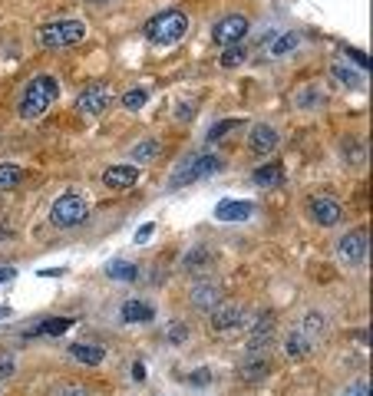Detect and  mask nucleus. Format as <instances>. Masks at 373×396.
<instances>
[{"label":"nucleus","instance_id":"nucleus-1","mask_svg":"<svg viewBox=\"0 0 373 396\" xmlns=\"http://www.w3.org/2000/svg\"><path fill=\"white\" fill-rule=\"evenodd\" d=\"M56 99H60V83H56V76L37 73L30 83L23 86L17 113H20V119H37V116H44Z\"/></svg>","mask_w":373,"mask_h":396},{"label":"nucleus","instance_id":"nucleus-2","mask_svg":"<svg viewBox=\"0 0 373 396\" xmlns=\"http://www.w3.org/2000/svg\"><path fill=\"white\" fill-rule=\"evenodd\" d=\"M185 33H188L185 11H162L145 23V37H149L155 46H172V43H178Z\"/></svg>","mask_w":373,"mask_h":396},{"label":"nucleus","instance_id":"nucleus-3","mask_svg":"<svg viewBox=\"0 0 373 396\" xmlns=\"http://www.w3.org/2000/svg\"><path fill=\"white\" fill-rule=\"evenodd\" d=\"M86 37V23L83 20H53L44 23L37 30V43L44 50H66V46H77Z\"/></svg>","mask_w":373,"mask_h":396},{"label":"nucleus","instance_id":"nucleus-4","mask_svg":"<svg viewBox=\"0 0 373 396\" xmlns=\"http://www.w3.org/2000/svg\"><path fill=\"white\" fill-rule=\"evenodd\" d=\"M218 169H221V162L215 155H209V152H192L169 175V189H185V185L198 182V179H205V175H211V172H218Z\"/></svg>","mask_w":373,"mask_h":396},{"label":"nucleus","instance_id":"nucleus-5","mask_svg":"<svg viewBox=\"0 0 373 396\" xmlns=\"http://www.w3.org/2000/svg\"><path fill=\"white\" fill-rule=\"evenodd\" d=\"M89 218V202L79 192H66L50 205V222L56 228H77Z\"/></svg>","mask_w":373,"mask_h":396},{"label":"nucleus","instance_id":"nucleus-6","mask_svg":"<svg viewBox=\"0 0 373 396\" xmlns=\"http://www.w3.org/2000/svg\"><path fill=\"white\" fill-rule=\"evenodd\" d=\"M244 321H248V311H244V304H238V300H218L209 311L211 331H218V333L235 331V327H242Z\"/></svg>","mask_w":373,"mask_h":396},{"label":"nucleus","instance_id":"nucleus-7","mask_svg":"<svg viewBox=\"0 0 373 396\" xmlns=\"http://www.w3.org/2000/svg\"><path fill=\"white\" fill-rule=\"evenodd\" d=\"M367 248H370V241H367V228H353L351 235L337 245V257H341L347 268H357V264L367 261Z\"/></svg>","mask_w":373,"mask_h":396},{"label":"nucleus","instance_id":"nucleus-8","mask_svg":"<svg viewBox=\"0 0 373 396\" xmlns=\"http://www.w3.org/2000/svg\"><path fill=\"white\" fill-rule=\"evenodd\" d=\"M308 212H310V222L320 225V228H334L343 218L341 202L330 198V195H314V198L308 202Z\"/></svg>","mask_w":373,"mask_h":396},{"label":"nucleus","instance_id":"nucleus-9","mask_svg":"<svg viewBox=\"0 0 373 396\" xmlns=\"http://www.w3.org/2000/svg\"><path fill=\"white\" fill-rule=\"evenodd\" d=\"M244 33H248V20H244L242 13H231V17H221L211 27V40L218 43V46H235V43L244 40Z\"/></svg>","mask_w":373,"mask_h":396},{"label":"nucleus","instance_id":"nucleus-10","mask_svg":"<svg viewBox=\"0 0 373 396\" xmlns=\"http://www.w3.org/2000/svg\"><path fill=\"white\" fill-rule=\"evenodd\" d=\"M277 149V129L268 126V122H254L251 132H248V152L264 159V155H271Z\"/></svg>","mask_w":373,"mask_h":396},{"label":"nucleus","instance_id":"nucleus-11","mask_svg":"<svg viewBox=\"0 0 373 396\" xmlns=\"http://www.w3.org/2000/svg\"><path fill=\"white\" fill-rule=\"evenodd\" d=\"M275 333H277L275 314H261V317H258V324H254L251 337H248V354H264V350L275 343Z\"/></svg>","mask_w":373,"mask_h":396},{"label":"nucleus","instance_id":"nucleus-12","mask_svg":"<svg viewBox=\"0 0 373 396\" xmlns=\"http://www.w3.org/2000/svg\"><path fill=\"white\" fill-rule=\"evenodd\" d=\"M136 182H139V169L136 165H110V169L103 172V185L110 192H126Z\"/></svg>","mask_w":373,"mask_h":396},{"label":"nucleus","instance_id":"nucleus-13","mask_svg":"<svg viewBox=\"0 0 373 396\" xmlns=\"http://www.w3.org/2000/svg\"><path fill=\"white\" fill-rule=\"evenodd\" d=\"M106 106H110V89L106 86H89L77 96V109L83 116H99Z\"/></svg>","mask_w":373,"mask_h":396},{"label":"nucleus","instance_id":"nucleus-14","mask_svg":"<svg viewBox=\"0 0 373 396\" xmlns=\"http://www.w3.org/2000/svg\"><path fill=\"white\" fill-rule=\"evenodd\" d=\"M254 215V205L248 198H225L215 205V218L218 222H248Z\"/></svg>","mask_w":373,"mask_h":396},{"label":"nucleus","instance_id":"nucleus-15","mask_svg":"<svg viewBox=\"0 0 373 396\" xmlns=\"http://www.w3.org/2000/svg\"><path fill=\"white\" fill-rule=\"evenodd\" d=\"M152 317H155V307L149 304V300H139V298L122 300L119 321H126V324H145V321H152Z\"/></svg>","mask_w":373,"mask_h":396},{"label":"nucleus","instance_id":"nucleus-16","mask_svg":"<svg viewBox=\"0 0 373 396\" xmlns=\"http://www.w3.org/2000/svg\"><path fill=\"white\" fill-rule=\"evenodd\" d=\"M70 327H73V317H46V321L27 327L23 337H27V340H30V337H60V333H66Z\"/></svg>","mask_w":373,"mask_h":396},{"label":"nucleus","instance_id":"nucleus-17","mask_svg":"<svg viewBox=\"0 0 373 396\" xmlns=\"http://www.w3.org/2000/svg\"><path fill=\"white\" fill-rule=\"evenodd\" d=\"M218 300H221V288L211 284V281H198L195 288H192V307L195 311H211Z\"/></svg>","mask_w":373,"mask_h":396},{"label":"nucleus","instance_id":"nucleus-18","mask_svg":"<svg viewBox=\"0 0 373 396\" xmlns=\"http://www.w3.org/2000/svg\"><path fill=\"white\" fill-rule=\"evenodd\" d=\"M251 182L258 185V189H275V185L284 182V165H281V162H264V165L254 169Z\"/></svg>","mask_w":373,"mask_h":396},{"label":"nucleus","instance_id":"nucleus-19","mask_svg":"<svg viewBox=\"0 0 373 396\" xmlns=\"http://www.w3.org/2000/svg\"><path fill=\"white\" fill-rule=\"evenodd\" d=\"M66 350H70V357L79 360L83 366H99L103 360H106V350H103L99 343H70Z\"/></svg>","mask_w":373,"mask_h":396},{"label":"nucleus","instance_id":"nucleus-20","mask_svg":"<svg viewBox=\"0 0 373 396\" xmlns=\"http://www.w3.org/2000/svg\"><path fill=\"white\" fill-rule=\"evenodd\" d=\"M268 370H271L268 357L251 354L248 360H244V366H242V380H244V383H258V380H264V376H268Z\"/></svg>","mask_w":373,"mask_h":396},{"label":"nucleus","instance_id":"nucleus-21","mask_svg":"<svg viewBox=\"0 0 373 396\" xmlns=\"http://www.w3.org/2000/svg\"><path fill=\"white\" fill-rule=\"evenodd\" d=\"M294 331H297V333H304V337H308L310 343H318L320 337H324V331H327V324H324V314H308V317L297 324Z\"/></svg>","mask_w":373,"mask_h":396},{"label":"nucleus","instance_id":"nucleus-22","mask_svg":"<svg viewBox=\"0 0 373 396\" xmlns=\"http://www.w3.org/2000/svg\"><path fill=\"white\" fill-rule=\"evenodd\" d=\"M314 350V343L304 337V333H297V331H291L284 337V357H291V360H297V357H304V354H310Z\"/></svg>","mask_w":373,"mask_h":396},{"label":"nucleus","instance_id":"nucleus-23","mask_svg":"<svg viewBox=\"0 0 373 396\" xmlns=\"http://www.w3.org/2000/svg\"><path fill=\"white\" fill-rule=\"evenodd\" d=\"M159 155H162V142L159 139H143L139 146H132V152H129V159H136V162H152Z\"/></svg>","mask_w":373,"mask_h":396},{"label":"nucleus","instance_id":"nucleus-24","mask_svg":"<svg viewBox=\"0 0 373 396\" xmlns=\"http://www.w3.org/2000/svg\"><path fill=\"white\" fill-rule=\"evenodd\" d=\"M301 46V33H284V37H277L275 46H271V56H277V60H284V56H291Z\"/></svg>","mask_w":373,"mask_h":396},{"label":"nucleus","instance_id":"nucleus-25","mask_svg":"<svg viewBox=\"0 0 373 396\" xmlns=\"http://www.w3.org/2000/svg\"><path fill=\"white\" fill-rule=\"evenodd\" d=\"M106 274H110L112 281H136L139 278V268H136L132 261H110V264H106Z\"/></svg>","mask_w":373,"mask_h":396},{"label":"nucleus","instance_id":"nucleus-26","mask_svg":"<svg viewBox=\"0 0 373 396\" xmlns=\"http://www.w3.org/2000/svg\"><path fill=\"white\" fill-rule=\"evenodd\" d=\"M23 182V169H17V165H0V189H17V185Z\"/></svg>","mask_w":373,"mask_h":396},{"label":"nucleus","instance_id":"nucleus-27","mask_svg":"<svg viewBox=\"0 0 373 396\" xmlns=\"http://www.w3.org/2000/svg\"><path fill=\"white\" fill-rule=\"evenodd\" d=\"M248 60V50H244L242 43H235V46H225V53H221V66L225 70H231V66H238Z\"/></svg>","mask_w":373,"mask_h":396},{"label":"nucleus","instance_id":"nucleus-28","mask_svg":"<svg viewBox=\"0 0 373 396\" xmlns=\"http://www.w3.org/2000/svg\"><path fill=\"white\" fill-rule=\"evenodd\" d=\"M238 126H244V119H221V122H215L211 126V132H209V142H218V139H225L231 129H238Z\"/></svg>","mask_w":373,"mask_h":396},{"label":"nucleus","instance_id":"nucleus-29","mask_svg":"<svg viewBox=\"0 0 373 396\" xmlns=\"http://www.w3.org/2000/svg\"><path fill=\"white\" fill-rule=\"evenodd\" d=\"M209 261H211L209 251H205V248H195V251L185 257V271H205L209 268Z\"/></svg>","mask_w":373,"mask_h":396},{"label":"nucleus","instance_id":"nucleus-30","mask_svg":"<svg viewBox=\"0 0 373 396\" xmlns=\"http://www.w3.org/2000/svg\"><path fill=\"white\" fill-rule=\"evenodd\" d=\"M145 89H126V93H122V106L126 109H132V113H139V109L145 106Z\"/></svg>","mask_w":373,"mask_h":396},{"label":"nucleus","instance_id":"nucleus-31","mask_svg":"<svg viewBox=\"0 0 373 396\" xmlns=\"http://www.w3.org/2000/svg\"><path fill=\"white\" fill-rule=\"evenodd\" d=\"M165 340L169 343H185L188 340V324H182V321H176V324H169V331H165Z\"/></svg>","mask_w":373,"mask_h":396},{"label":"nucleus","instance_id":"nucleus-32","mask_svg":"<svg viewBox=\"0 0 373 396\" xmlns=\"http://www.w3.org/2000/svg\"><path fill=\"white\" fill-rule=\"evenodd\" d=\"M330 76H334V83H341V86H351V89H357V73H351V70H343V66H334L330 70Z\"/></svg>","mask_w":373,"mask_h":396},{"label":"nucleus","instance_id":"nucleus-33","mask_svg":"<svg viewBox=\"0 0 373 396\" xmlns=\"http://www.w3.org/2000/svg\"><path fill=\"white\" fill-rule=\"evenodd\" d=\"M13 370H17V360L11 354H0V380H11Z\"/></svg>","mask_w":373,"mask_h":396},{"label":"nucleus","instance_id":"nucleus-34","mask_svg":"<svg viewBox=\"0 0 373 396\" xmlns=\"http://www.w3.org/2000/svg\"><path fill=\"white\" fill-rule=\"evenodd\" d=\"M343 396H370V380H357L353 386H347Z\"/></svg>","mask_w":373,"mask_h":396},{"label":"nucleus","instance_id":"nucleus-35","mask_svg":"<svg viewBox=\"0 0 373 396\" xmlns=\"http://www.w3.org/2000/svg\"><path fill=\"white\" fill-rule=\"evenodd\" d=\"M347 53H351V60H353L357 66H363V73L370 70V56L363 53V50H353V46H347Z\"/></svg>","mask_w":373,"mask_h":396},{"label":"nucleus","instance_id":"nucleus-36","mask_svg":"<svg viewBox=\"0 0 373 396\" xmlns=\"http://www.w3.org/2000/svg\"><path fill=\"white\" fill-rule=\"evenodd\" d=\"M152 235H155V225H152V222H145V225L136 231V245H145V241H149Z\"/></svg>","mask_w":373,"mask_h":396},{"label":"nucleus","instance_id":"nucleus-37","mask_svg":"<svg viewBox=\"0 0 373 396\" xmlns=\"http://www.w3.org/2000/svg\"><path fill=\"white\" fill-rule=\"evenodd\" d=\"M209 380H211V373H209V370H198V373H192V376H188V383H192V386H202V383H209Z\"/></svg>","mask_w":373,"mask_h":396},{"label":"nucleus","instance_id":"nucleus-38","mask_svg":"<svg viewBox=\"0 0 373 396\" xmlns=\"http://www.w3.org/2000/svg\"><path fill=\"white\" fill-rule=\"evenodd\" d=\"M132 380H139V383L145 380V366L143 364H132Z\"/></svg>","mask_w":373,"mask_h":396},{"label":"nucleus","instance_id":"nucleus-39","mask_svg":"<svg viewBox=\"0 0 373 396\" xmlns=\"http://www.w3.org/2000/svg\"><path fill=\"white\" fill-rule=\"evenodd\" d=\"M13 278V268H0V284H4V281H11Z\"/></svg>","mask_w":373,"mask_h":396},{"label":"nucleus","instance_id":"nucleus-40","mask_svg":"<svg viewBox=\"0 0 373 396\" xmlns=\"http://www.w3.org/2000/svg\"><path fill=\"white\" fill-rule=\"evenodd\" d=\"M0 317H11V307H7V304H0Z\"/></svg>","mask_w":373,"mask_h":396},{"label":"nucleus","instance_id":"nucleus-41","mask_svg":"<svg viewBox=\"0 0 373 396\" xmlns=\"http://www.w3.org/2000/svg\"><path fill=\"white\" fill-rule=\"evenodd\" d=\"M86 4H112V0H86Z\"/></svg>","mask_w":373,"mask_h":396}]
</instances>
